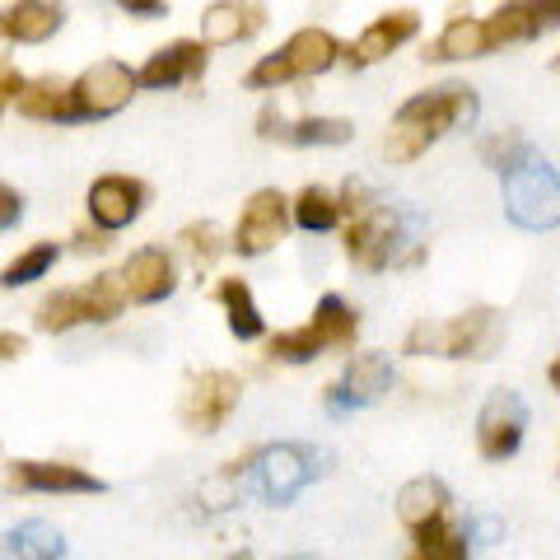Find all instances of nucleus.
<instances>
[{"mask_svg": "<svg viewBox=\"0 0 560 560\" xmlns=\"http://www.w3.org/2000/svg\"><path fill=\"white\" fill-rule=\"evenodd\" d=\"M341 38L331 28H294L285 43H280L276 51H267V57H257L248 66V75H243V84L248 90H280V84L290 80H313V75H327L331 66L341 61Z\"/></svg>", "mask_w": 560, "mask_h": 560, "instance_id": "obj_1", "label": "nucleus"}, {"mask_svg": "<svg viewBox=\"0 0 560 560\" xmlns=\"http://www.w3.org/2000/svg\"><path fill=\"white\" fill-rule=\"evenodd\" d=\"M500 187H504V215L518 230L541 234L560 224V173L537 150L523 154L510 173H500Z\"/></svg>", "mask_w": 560, "mask_h": 560, "instance_id": "obj_2", "label": "nucleus"}, {"mask_svg": "<svg viewBox=\"0 0 560 560\" xmlns=\"http://www.w3.org/2000/svg\"><path fill=\"white\" fill-rule=\"evenodd\" d=\"M327 463V453L323 448H313L304 440H280V444H261L253 453V486H257V495L267 500V504H294L304 495V490L323 477V467Z\"/></svg>", "mask_w": 560, "mask_h": 560, "instance_id": "obj_3", "label": "nucleus"}, {"mask_svg": "<svg viewBox=\"0 0 560 560\" xmlns=\"http://www.w3.org/2000/svg\"><path fill=\"white\" fill-rule=\"evenodd\" d=\"M136 90H140L136 70L127 61H117V57H103V61L84 66L80 75L70 80V117L75 121H103V117L127 108V103L136 98Z\"/></svg>", "mask_w": 560, "mask_h": 560, "instance_id": "obj_4", "label": "nucleus"}, {"mask_svg": "<svg viewBox=\"0 0 560 560\" xmlns=\"http://www.w3.org/2000/svg\"><path fill=\"white\" fill-rule=\"evenodd\" d=\"M0 486L10 495H103L108 481L94 477L90 467L66 458H14L0 471Z\"/></svg>", "mask_w": 560, "mask_h": 560, "instance_id": "obj_5", "label": "nucleus"}, {"mask_svg": "<svg viewBox=\"0 0 560 560\" xmlns=\"http://www.w3.org/2000/svg\"><path fill=\"white\" fill-rule=\"evenodd\" d=\"M238 401H243V378L234 370H201L187 378L178 420L187 434H215L238 411Z\"/></svg>", "mask_w": 560, "mask_h": 560, "instance_id": "obj_6", "label": "nucleus"}, {"mask_svg": "<svg viewBox=\"0 0 560 560\" xmlns=\"http://www.w3.org/2000/svg\"><path fill=\"white\" fill-rule=\"evenodd\" d=\"M477 117H481V98H477V90H471V84H440V90L411 94V98L397 108L393 121L425 131L430 140H440V136H448L453 127H471Z\"/></svg>", "mask_w": 560, "mask_h": 560, "instance_id": "obj_7", "label": "nucleus"}, {"mask_svg": "<svg viewBox=\"0 0 560 560\" xmlns=\"http://www.w3.org/2000/svg\"><path fill=\"white\" fill-rule=\"evenodd\" d=\"M397 383V370L393 360L383 355V350H355V355L346 360V370L337 383H327V411L331 416H346V411H364V407H378L383 397L393 393Z\"/></svg>", "mask_w": 560, "mask_h": 560, "instance_id": "obj_8", "label": "nucleus"}, {"mask_svg": "<svg viewBox=\"0 0 560 560\" xmlns=\"http://www.w3.org/2000/svg\"><path fill=\"white\" fill-rule=\"evenodd\" d=\"M528 440V401L514 388H495L477 411V453L486 463H510Z\"/></svg>", "mask_w": 560, "mask_h": 560, "instance_id": "obj_9", "label": "nucleus"}, {"mask_svg": "<svg viewBox=\"0 0 560 560\" xmlns=\"http://www.w3.org/2000/svg\"><path fill=\"white\" fill-rule=\"evenodd\" d=\"M285 230H290V197L280 187H257L238 210L230 248L238 257H267L276 243H285Z\"/></svg>", "mask_w": 560, "mask_h": 560, "instance_id": "obj_10", "label": "nucleus"}, {"mask_svg": "<svg viewBox=\"0 0 560 560\" xmlns=\"http://www.w3.org/2000/svg\"><path fill=\"white\" fill-rule=\"evenodd\" d=\"M401 230H407V220H401L393 206H374L364 220L346 224V257L355 261L360 271H370V276L388 271L397 261V248L407 243Z\"/></svg>", "mask_w": 560, "mask_h": 560, "instance_id": "obj_11", "label": "nucleus"}, {"mask_svg": "<svg viewBox=\"0 0 560 560\" xmlns=\"http://www.w3.org/2000/svg\"><path fill=\"white\" fill-rule=\"evenodd\" d=\"M84 206H90V224H98V230H108V234H121L145 215L150 187L131 178V173H103V178H94L90 191H84Z\"/></svg>", "mask_w": 560, "mask_h": 560, "instance_id": "obj_12", "label": "nucleus"}, {"mask_svg": "<svg viewBox=\"0 0 560 560\" xmlns=\"http://www.w3.org/2000/svg\"><path fill=\"white\" fill-rule=\"evenodd\" d=\"M551 28H560V0H504V5H495L486 14L490 51L514 47V43H533Z\"/></svg>", "mask_w": 560, "mask_h": 560, "instance_id": "obj_13", "label": "nucleus"}, {"mask_svg": "<svg viewBox=\"0 0 560 560\" xmlns=\"http://www.w3.org/2000/svg\"><path fill=\"white\" fill-rule=\"evenodd\" d=\"M121 285H127V304H140V308H154L173 300V290H178V261H173L168 248L160 243H145V248H136L127 261H121Z\"/></svg>", "mask_w": 560, "mask_h": 560, "instance_id": "obj_14", "label": "nucleus"}, {"mask_svg": "<svg viewBox=\"0 0 560 560\" xmlns=\"http://www.w3.org/2000/svg\"><path fill=\"white\" fill-rule=\"evenodd\" d=\"M504 341V323L495 308H467L458 318L440 323V346H434V355L444 360H490L495 355V346Z\"/></svg>", "mask_w": 560, "mask_h": 560, "instance_id": "obj_15", "label": "nucleus"}, {"mask_svg": "<svg viewBox=\"0 0 560 560\" xmlns=\"http://www.w3.org/2000/svg\"><path fill=\"white\" fill-rule=\"evenodd\" d=\"M420 33V14L416 10H388V14H378V20H370L364 24V33L355 43H346V51H341V61L350 66V70H370V66H378L383 57H393L397 47H407L411 38Z\"/></svg>", "mask_w": 560, "mask_h": 560, "instance_id": "obj_16", "label": "nucleus"}, {"mask_svg": "<svg viewBox=\"0 0 560 560\" xmlns=\"http://www.w3.org/2000/svg\"><path fill=\"white\" fill-rule=\"evenodd\" d=\"M206 61H210V47L197 38H173L164 47H154L145 66L136 70L140 90H173V84H197L206 75Z\"/></svg>", "mask_w": 560, "mask_h": 560, "instance_id": "obj_17", "label": "nucleus"}, {"mask_svg": "<svg viewBox=\"0 0 560 560\" xmlns=\"http://www.w3.org/2000/svg\"><path fill=\"white\" fill-rule=\"evenodd\" d=\"M257 136L261 140H285V145H346L355 136V121L346 117H280V108H261L257 113Z\"/></svg>", "mask_w": 560, "mask_h": 560, "instance_id": "obj_18", "label": "nucleus"}, {"mask_svg": "<svg viewBox=\"0 0 560 560\" xmlns=\"http://www.w3.org/2000/svg\"><path fill=\"white\" fill-rule=\"evenodd\" d=\"M267 28V0H210L201 10V43L206 47H238Z\"/></svg>", "mask_w": 560, "mask_h": 560, "instance_id": "obj_19", "label": "nucleus"}, {"mask_svg": "<svg viewBox=\"0 0 560 560\" xmlns=\"http://www.w3.org/2000/svg\"><path fill=\"white\" fill-rule=\"evenodd\" d=\"M393 510H397L401 528H407L411 537H420V533H430V528H440V523H448L453 490H448L444 477H411L407 486L397 490Z\"/></svg>", "mask_w": 560, "mask_h": 560, "instance_id": "obj_20", "label": "nucleus"}, {"mask_svg": "<svg viewBox=\"0 0 560 560\" xmlns=\"http://www.w3.org/2000/svg\"><path fill=\"white\" fill-rule=\"evenodd\" d=\"M66 5L61 0H10L0 10V38L14 47H43L61 33Z\"/></svg>", "mask_w": 560, "mask_h": 560, "instance_id": "obj_21", "label": "nucleus"}, {"mask_svg": "<svg viewBox=\"0 0 560 560\" xmlns=\"http://www.w3.org/2000/svg\"><path fill=\"white\" fill-rule=\"evenodd\" d=\"M215 304L224 308V323H230L234 341H261V337H267V318H261L257 294H253V285L243 276H220Z\"/></svg>", "mask_w": 560, "mask_h": 560, "instance_id": "obj_22", "label": "nucleus"}, {"mask_svg": "<svg viewBox=\"0 0 560 560\" xmlns=\"http://www.w3.org/2000/svg\"><path fill=\"white\" fill-rule=\"evenodd\" d=\"M0 560H66V533L47 518H24L0 533Z\"/></svg>", "mask_w": 560, "mask_h": 560, "instance_id": "obj_23", "label": "nucleus"}, {"mask_svg": "<svg viewBox=\"0 0 560 560\" xmlns=\"http://www.w3.org/2000/svg\"><path fill=\"white\" fill-rule=\"evenodd\" d=\"M490 43H486V20H471V14H453V20L440 28V38L425 43L420 57L425 61H477L486 57Z\"/></svg>", "mask_w": 560, "mask_h": 560, "instance_id": "obj_24", "label": "nucleus"}, {"mask_svg": "<svg viewBox=\"0 0 560 560\" xmlns=\"http://www.w3.org/2000/svg\"><path fill=\"white\" fill-rule=\"evenodd\" d=\"M75 294H80L84 327H108V323L121 318V308H127V285H121L117 271H98L94 280L75 285Z\"/></svg>", "mask_w": 560, "mask_h": 560, "instance_id": "obj_25", "label": "nucleus"}, {"mask_svg": "<svg viewBox=\"0 0 560 560\" xmlns=\"http://www.w3.org/2000/svg\"><path fill=\"white\" fill-rule=\"evenodd\" d=\"M308 327L318 331L327 350H355V341H360V313L350 308L341 294H323V300L313 304Z\"/></svg>", "mask_w": 560, "mask_h": 560, "instance_id": "obj_26", "label": "nucleus"}, {"mask_svg": "<svg viewBox=\"0 0 560 560\" xmlns=\"http://www.w3.org/2000/svg\"><path fill=\"white\" fill-rule=\"evenodd\" d=\"M14 108L28 121H75L70 117V84L57 75H38L24 84V94L14 98Z\"/></svg>", "mask_w": 560, "mask_h": 560, "instance_id": "obj_27", "label": "nucleus"}, {"mask_svg": "<svg viewBox=\"0 0 560 560\" xmlns=\"http://www.w3.org/2000/svg\"><path fill=\"white\" fill-rule=\"evenodd\" d=\"M290 220L300 224L304 234H327V230H337V224H341V201H337V191L323 187V183H308L300 197L290 201Z\"/></svg>", "mask_w": 560, "mask_h": 560, "instance_id": "obj_28", "label": "nucleus"}, {"mask_svg": "<svg viewBox=\"0 0 560 560\" xmlns=\"http://www.w3.org/2000/svg\"><path fill=\"white\" fill-rule=\"evenodd\" d=\"M323 355H327V346H323V337L308 323L285 327V331H271V337H267V360L271 364H313V360H323Z\"/></svg>", "mask_w": 560, "mask_h": 560, "instance_id": "obj_29", "label": "nucleus"}, {"mask_svg": "<svg viewBox=\"0 0 560 560\" xmlns=\"http://www.w3.org/2000/svg\"><path fill=\"white\" fill-rule=\"evenodd\" d=\"M57 257H61V248L51 238L28 243L20 257L5 261V271H0V290H24V285H33V280H43L51 267H57Z\"/></svg>", "mask_w": 560, "mask_h": 560, "instance_id": "obj_30", "label": "nucleus"}, {"mask_svg": "<svg viewBox=\"0 0 560 560\" xmlns=\"http://www.w3.org/2000/svg\"><path fill=\"white\" fill-rule=\"evenodd\" d=\"M178 248L187 253L191 271L206 276V271L224 257V248H230V243H224L220 224H210V220H191V224H183V230H178Z\"/></svg>", "mask_w": 560, "mask_h": 560, "instance_id": "obj_31", "label": "nucleus"}, {"mask_svg": "<svg viewBox=\"0 0 560 560\" xmlns=\"http://www.w3.org/2000/svg\"><path fill=\"white\" fill-rule=\"evenodd\" d=\"M401 560H471V541L463 528H453V523H440V528L411 537V551Z\"/></svg>", "mask_w": 560, "mask_h": 560, "instance_id": "obj_32", "label": "nucleus"}, {"mask_svg": "<svg viewBox=\"0 0 560 560\" xmlns=\"http://www.w3.org/2000/svg\"><path fill=\"white\" fill-rule=\"evenodd\" d=\"M33 323H38V331H47V337H66V331L84 327V318H80V294L75 290H51V294H43V304L33 308Z\"/></svg>", "mask_w": 560, "mask_h": 560, "instance_id": "obj_33", "label": "nucleus"}, {"mask_svg": "<svg viewBox=\"0 0 560 560\" xmlns=\"http://www.w3.org/2000/svg\"><path fill=\"white\" fill-rule=\"evenodd\" d=\"M434 145V140L425 136V131H416V127H401V121H393V131H388V140H383V160L388 164H411V160H420Z\"/></svg>", "mask_w": 560, "mask_h": 560, "instance_id": "obj_34", "label": "nucleus"}, {"mask_svg": "<svg viewBox=\"0 0 560 560\" xmlns=\"http://www.w3.org/2000/svg\"><path fill=\"white\" fill-rule=\"evenodd\" d=\"M533 145L528 140H523L518 131H500V136H490V140H481V160L495 168V173H510L523 154H528Z\"/></svg>", "mask_w": 560, "mask_h": 560, "instance_id": "obj_35", "label": "nucleus"}, {"mask_svg": "<svg viewBox=\"0 0 560 560\" xmlns=\"http://www.w3.org/2000/svg\"><path fill=\"white\" fill-rule=\"evenodd\" d=\"M337 201H341V220H346V224H350V220H364V215H370V210L378 206L374 191H370V183H360V178H346L341 191H337Z\"/></svg>", "mask_w": 560, "mask_h": 560, "instance_id": "obj_36", "label": "nucleus"}, {"mask_svg": "<svg viewBox=\"0 0 560 560\" xmlns=\"http://www.w3.org/2000/svg\"><path fill=\"white\" fill-rule=\"evenodd\" d=\"M463 533L471 547H495V541H504V518L495 514H477V518H467L463 523Z\"/></svg>", "mask_w": 560, "mask_h": 560, "instance_id": "obj_37", "label": "nucleus"}, {"mask_svg": "<svg viewBox=\"0 0 560 560\" xmlns=\"http://www.w3.org/2000/svg\"><path fill=\"white\" fill-rule=\"evenodd\" d=\"M70 243H75V253L90 257V253H108V248H113V234H108V230H98V224H80Z\"/></svg>", "mask_w": 560, "mask_h": 560, "instance_id": "obj_38", "label": "nucleus"}, {"mask_svg": "<svg viewBox=\"0 0 560 560\" xmlns=\"http://www.w3.org/2000/svg\"><path fill=\"white\" fill-rule=\"evenodd\" d=\"M20 220H24V197L10 183H0V234L14 230Z\"/></svg>", "mask_w": 560, "mask_h": 560, "instance_id": "obj_39", "label": "nucleus"}, {"mask_svg": "<svg viewBox=\"0 0 560 560\" xmlns=\"http://www.w3.org/2000/svg\"><path fill=\"white\" fill-rule=\"evenodd\" d=\"M117 10L131 14V20H164L168 0H117Z\"/></svg>", "mask_w": 560, "mask_h": 560, "instance_id": "obj_40", "label": "nucleus"}, {"mask_svg": "<svg viewBox=\"0 0 560 560\" xmlns=\"http://www.w3.org/2000/svg\"><path fill=\"white\" fill-rule=\"evenodd\" d=\"M20 355H28V337H20V331H5V327H0V364L20 360Z\"/></svg>", "mask_w": 560, "mask_h": 560, "instance_id": "obj_41", "label": "nucleus"}, {"mask_svg": "<svg viewBox=\"0 0 560 560\" xmlns=\"http://www.w3.org/2000/svg\"><path fill=\"white\" fill-rule=\"evenodd\" d=\"M24 84H28V80L20 75V70H0V108L20 98V94H24Z\"/></svg>", "mask_w": 560, "mask_h": 560, "instance_id": "obj_42", "label": "nucleus"}, {"mask_svg": "<svg viewBox=\"0 0 560 560\" xmlns=\"http://www.w3.org/2000/svg\"><path fill=\"white\" fill-rule=\"evenodd\" d=\"M547 383H551V393L560 397V355L551 360V370H547Z\"/></svg>", "mask_w": 560, "mask_h": 560, "instance_id": "obj_43", "label": "nucleus"}, {"mask_svg": "<svg viewBox=\"0 0 560 560\" xmlns=\"http://www.w3.org/2000/svg\"><path fill=\"white\" fill-rule=\"evenodd\" d=\"M224 560H253V551H230V556H224Z\"/></svg>", "mask_w": 560, "mask_h": 560, "instance_id": "obj_44", "label": "nucleus"}, {"mask_svg": "<svg viewBox=\"0 0 560 560\" xmlns=\"http://www.w3.org/2000/svg\"><path fill=\"white\" fill-rule=\"evenodd\" d=\"M280 560H318V556H280Z\"/></svg>", "mask_w": 560, "mask_h": 560, "instance_id": "obj_45", "label": "nucleus"}, {"mask_svg": "<svg viewBox=\"0 0 560 560\" xmlns=\"http://www.w3.org/2000/svg\"><path fill=\"white\" fill-rule=\"evenodd\" d=\"M551 70H560V57H551Z\"/></svg>", "mask_w": 560, "mask_h": 560, "instance_id": "obj_46", "label": "nucleus"}]
</instances>
